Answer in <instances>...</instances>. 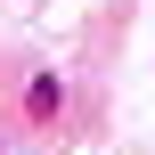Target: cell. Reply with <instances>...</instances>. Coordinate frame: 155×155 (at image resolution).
<instances>
[{
  "mask_svg": "<svg viewBox=\"0 0 155 155\" xmlns=\"http://www.w3.org/2000/svg\"><path fill=\"white\" fill-rule=\"evenodd\" d=\"M57 106H65V82H57V74H33V82H25V123H49Z\"/></svg>",
  "mask_w": 155,
  "mask_h": 155,
  "instance_id": "obj_1",
  "label": "cell"
}]
</instances>
